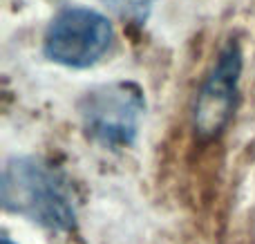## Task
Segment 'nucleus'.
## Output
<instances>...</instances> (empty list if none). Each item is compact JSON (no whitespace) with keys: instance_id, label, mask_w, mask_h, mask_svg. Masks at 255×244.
<instances>
[{"instance_id":"obj_1","label":"nucleus","mask_w":255,"mask_h":244,"mask_svg":"<svg viewBox=\"0 0 255 244\" xmlns=\"http://www.w3.org/2000/svg\"><path fill=\"white\" fill-rule=\"evenodd\" d=\"M0 197L9 213L27 218L49 231H72L76 206L63 177L36 157H9L2 166Z\"/></svg>"},{"instance_id":"obj_2","label":"nucleus","mask_w":255,"mask_h":244,"mask_svg":"<svg viewBox=\"0 0 255 244\" xmlns=\"http://www.w3.org/2000/svg\"><path fill=\"white\" fill-rule=\"evenodd\" d=\"M85 134L110 150L128 148L136 141L145 117V94L134 81H108L94 85L76 103Z\"/></svg>"},{"instance_id":"obj_3","label":"nucleus","mask_w":255,"mask_h":244,"mask_svg":"<svg viewBox=\"0 0 255 244\" xmlns=\"http://www.w3.org/2000/svg\"><path fill=\"white\" fill-rule=\"evenodd\" d=\"M115 40L110 18L99 9L70 4L54 13L43 36V54L52 63L88 70L108 54Z\"/></svg>"},{"instance_id":"obj_4","label":"nucleus","mask_w":255,"mask_h":244,"mask_svg":"<svg viewBox=\"0 0 255 244\" xmlns=\"http://www.w3.org/2000/svg\"><path fill=\"white\" fill-rule=\"evenodd\" d=\"M240 76H242V49L229 40L217 54L213 70L202 83L193 108V125L199 137H217L229 125L238 106Z\"/></svg>"},{"instance_id":"obj_5","label":"nucleus","mask_w":255,"mask_h":244,"mask_svg":"<svg viewBox=\"0 0 255 244\" xmlns=\"http://www.w3.org/2000/svg\"><path fill=\"white\" fill-rule=\"evenodd\" d=\"M101 4H106L112 13H117L124 20H130L134 25H145L152 4L157 0H99Z\"/></svg>"},{"instance_id":"obj_6","label":"nucleus","mask_w":255,"mask_h":244,"mask_svg":"<svg viewBox=\"0 0 255 244\" xmlns=\"http://www.w3.org/2000/svg\"><path fill=\"white\" fill-rule=\"evenodd\" d=\"M0 244H13L11 240H9V238L7 236H2V240H0Z\"/></svg>"}]
</instances>
